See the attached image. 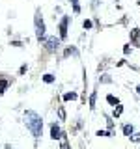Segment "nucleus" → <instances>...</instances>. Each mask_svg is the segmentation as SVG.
Wrapping results in <instances>:
<instances>
[{
    "instance_id": "obj_6",
    "label": "nucleus",
    "mask_w": 140,
    "mask_h": 149,
    "mask_svg": "<svg viewBox=\"0 0 140 149\" xmlns=\"http://www.w3.org/2000/svg\"><path fill=\"white\" fill-rule=\"evenodd\" d=\"M8 88V80H4V78H0V93H4Z\"/></svg>"
},
{
    "instance_id": "obj_4",
    "label": "nucleus",
    "mask_w": 140,
    "mask_h": 149,
    "mask_svg": "<svg viewBox=\"0 0 140 149\" xmlns=\"http://www.w3.org/2000/svg\"><path fill=\"white\" fill-rule=\"evenodd\" d=\"M50 138L52 140H60V138H64V134H62V130H60V127L58 125H52V127H50Z\"/></svg>"
},
{
    "instance_id": "obj_9",
    "label": "nucleus",
    "mask_w": 140,
    "mask_h": 149,
    "mask_svg": "<svg viewBox=\"0 0 140 149\" xmlns=\"http://www.w3.org/2000/svg\"><path fill=\"white\" fill-rule=\"evenodd\" d=\"M43 80H45L47 84H50V82L54 80V77H52V74H45V77H43Z\"/></svg>"
},
{
    "instance_id": "obj_2",
    "label": "nucleus",
    "mask_w": 140,
    "mask_h": 149,
    "mask_svg": "<svg viewBox=\"0 0 140 149\" xmlns=\"http://www.w3.org/2000/svg\"><path fill=\"white\" fill-rule=\"evenodd\" d=\"M34 24H36V37L37 39H45V22L41 19V13L36 11V17H34Z\"/></svg>"
},
{
    "instance_id": "obj_8",
    "label": "nucleus",
    "mask_w": 140,
    "mask_h": 149,
    "mask_svg": "<svg viewBox=\"0 0 140 149\" xmlns=\"http://www.w3.org/2000/svg\"><path fill=\"white\" fill-rule=\"evenodd\" d=\"M95 97H97V93H92V97H90V108L95 106Z\"/></svg>"
},
{
    "instance_id": "obj_13",
    "label": "nucleus",
    "mask_w": 140,
    "mask_h": 149,
    "mask_svg": "<svg viewBox=\"0 0 140 149\" xmlns=\"http://www.w3.org/2000/svg\"><path fill=\"white\" fill-rule=\"evenodd\" d=\"M133 140H136V142H138V140H140V132H138V134H134V136H133Z\"/></svg>"
},
{
    "instance_id": "obj_12",
    "label": "nucleus",
    "mask_w": 140,
    "mask_h": 149,
    "mask_svg": "<svg viewBox=\"0 0 140 149\" xmlns=\"http://www.w3.org/2000/svg\"><path fill=\"white\" fill-rule=\"evenodd\" d=\"M106 101H108L110 104H114V102H118V99H114V97H112V95H108V97H106Z\"/></svg>"
},
{
    "instance_id": "obj_11",
    "label": "nucleus",
    "mask_w": 140,
    "mask_h": 149,
    "mask_svg": "<svg viewBox=\"0 0 140 149\" xmlns=\"http://www.w3.org/2000/svg\"><path fill=\"white\" fill-rule=\"evenodd\" d=\"M123 132H125V134H131V132H133V127H129V125H125V127H123Z\"/></svg>"
},
{
    "instance_id": "obj_14",
    "label": "nucleus",
    "mask_w": 140,
    "mask_h": 149,
    "mask_svg": "<svg viewBox=\"0 0 140 149\" xmlns=\"http://www.w3.org/2000/svg\"><path fill=\"white\" fill-rule=\"evenodd\" d=\"M138 93H140V86H138Z\"/></svg>"
},
{
    "instance_id": "obj_5",
    "label": "nucleus",
    "mask_w": 140,
    "mask_h": 149,
    "mask_svg": "<svg viewBox=\"0 0 140 149\" xmlns=\"http://www.w3.org/2000/svg\"><path fill=\"white\" fill-rule=\"evenodd\" d=\"M67 17L62 19V22H60V39H65V36H67Z\"/></svg>"
},
{
    "instance_id": "obj_1",
    "label": "nucleus",
    "mask_w": 140,
    "mask_h": 149,
    "mask_svg": "<svg viewBox=\"0 0 140 149\" xmlns=\"http://www.w3.org/2000/svg\"><path fill=\"white\" fill-rule=\"evenodd\" d=\"M24 121H26V127L30 129V132L34 134V138H39L41 129H43V119H41V116H37L36 112L28 110L24 114Z\"/></svg>"
},
{
    "instance_id": "obj_7",
    "label": "nucleus",
    "mask_w": 140,
    "mask_h": 149,
    "mask_svg": "<svg viewBox=\"0 0 140 149\" xmlns=\"http://www.w3.org/2000/svg\"><path fill=\"white\" fill-rule=\"evenodd\" d=\"M64 99H65V101H71V99H77V93H65V95H64Z\"/></svg>"
},
{
    "instance_id": "obj_3",
    "label": "nucleus",
    "mask_w": 140,
    "mask_h": 149,
    "mask_svg": "<svg viewBox=\"0 0 140 149\" xmlns=\"http://www.w3.org/2000/svg\"><path fill=\"white\" fill-rule=\"evenodd\" d=\"M45 47L49 52H54L60 47V39H56V37H45Z\"/></svg>"
},
{
    "instance_id": "obj_10",
    "label": "nucleus",
    "mask_w": 140,
    "mask_h": 149,
    "mask_svg": "<svg viewBox=\"0 0 140 149\" xmlns=\"http://www.w3.org/2000/svg\"><path fill=\"white\" fill-rule=\"evenodd\" d=\"M73 9H75V13H78V11H80V6H78V0H73Z\"/></svg>"
}]
</instances>
